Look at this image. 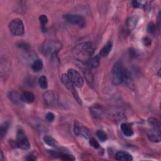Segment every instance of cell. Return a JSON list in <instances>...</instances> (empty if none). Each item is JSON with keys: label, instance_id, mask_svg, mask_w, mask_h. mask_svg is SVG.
<instances>
[{"label": "cell", "instance_id": "cell-1", "mask_svg": "<svg viewBox=\"0 0 161 161\" xmlns=\"http://www.w3.org/2000/svg\"><path fill=\"white\" fill-rule=\"evenodd\" d=\"M94 52L92 44L90 42H84L78 45L73 50L76 59L83 62L89 61Z\"/></svg>", "mask_w": 161, "mask_h": 161}, {"label": "cell", "instance_id": "cell-2", "mask_svg": "<svg viewBox=\"0 0 161 161\" xmlns=\"http://www.w3.org/2000/svg\"><path fill=\"white\" fill-rule=\"evenodd\" d=\"M62 47V43L58 40H47L42 47V52L45 55L51 57L60 50Z\"/></svg>", "mask_w": 161, "mask_h": 161}, {"label": "cell", "instance_id": "cell-3", "mask_svg": "<svg viewBox=\"0 0 161 161\" xmlns=\"http://www.w3.org/2000/svg\"><path fill=\"white\" fill-rule=\"evenodd\" d=\"M125 68L122 64L118 62L115 64L112 69V82L115 85H119L123 83Z\"/></svg>", "mask_w": 161, "mask_h": 161}, {"label": "cell", "instance_id": "cell-4", "mask_svg": "<svg viewBox=\"0 0 161 161\" xmlns=\"http://www.w3.org/2000/svg\"><path fill=\"white\" fill-rule=\"evenodd\" d=\"M10 33L14 36H21L23 35L25 28L23 23L21 20L19 18H15L8 25Z\"/></svg>", "mask_w": 161, "mask_h": 161}, {"label": "cell", "instance_id": "cell-5", "mask_svg": "<svg viewBox=\"0 0 161 161\" xmlns=\"http://www.w3.org/2000/svg\"><path fill=\"white\" fill-rule=\"evenodd\" d=\"M61 81H62V84L64 85V86H65L69 90V92H71L73 94L74 98L78 102V103L81 104V100L79 96L78 92L76 91V90L75 89L74 85L71 82V81L69 79L68 76L65 74H62L61 76Z\"/></svg>", "mask_w": 161, "mask_h": 161}, {"label": "cell", "instance_id": "cell-6", "mask_svg": "<svg viewBox=\"0 0 161 161\" xmlns=\"http://www.w3.org/2000/svg\"><path fill=\"white\" fill-rule=\"evenodd\" d=\"M64 18L69 23L76 25L80 28H83L85 26V19L81 15L75 14H66L64 15Z\"/></svg>", "mask_w": 161, "mask_h": 161}, {"label": "cell", "instance_id": "cell-7", "mask_svg": "<svg viewBox=\"0 0 161 161\" xmlns=\"http://www.w3.org/2000/svg\"><path fill=\"white\" fill-rule=\"evenodd\" d=\"M17 146L22 150H28L30 144L26 135L22 130H18L17 134Z\"/></svg>", "mask_w": 161, "mask_h": 161}, {"label": "cell", "instance_id": "cell-8", "mask_svg": "<svg viewBox=\"0 0 161 161\" xmlns=\"http://www.w3.org/2000/svg\"><path fill=\"white\" fill-rule=\"evenodd\" d=\"M67 75L75 86L79 88L83 87L84 84V80L78 71L74 69H70L68 70Z\"/></svg>", "mask_w": 161, "mask_h": 161}, {"label": "cell", "instance_id": "cell-9", "mask_svg": "<svg viewBox=\"0 0 161 161\" xmlns=\"http://www.w3.org/2000/svg\"><path fill=\"white\" fill-rule=\"evenodd\" d=\"M74 132L77 136H82L88 139L90 138L91 134L88 128L78 121H75L74 125Z\"/></svg>", "mask_w": 161, "mask_h": 161}, {"label": "cell", "instance_id": "cell-10", "mask_svg": "<svg viewBox=\"0 0 161 161\" xmlns=\"http://www.w3.org/2000/svg\"><path fill=\"white\" fill-rule=\"evenodd\" d=\"M44 98L45 103L51 107H56L58 105L59 97L58 94L54 91H48L44 96Z\"/></svg>", "mask_w": 161, "mask_h": 161}, {"label": "cell", "instance_id": "cell-11", "mask_svg": "<svg viewBox=\"0 0 161 161\" xmlns=\"http://www.w3.org/2000/svg\"><path fill=\"white\" fill-rule=\"evenodd\" d=\"M160 130L155 129V128H152V129L149 130L147 133V137L149 139V140L154 143L160 142L161 139V135H160Z\"/></svg>", "mask_w": 161, "mask_h": 161}, {"label": "cell", "instance_id": "cell-12", "mask_svg": "<svg viewBox=\"0 0 161 161\" xmlns=\"http://www.w3.org/2000/svg\"><path fill=\"white\" fill-rule=\"evenodd\" d=\"M123 83H124L128 88H130V89L134 88V80H133L132 74L129 72V71L126 69V68H125V73H124V76H123Z\"/></svg>", "mask_w": 161, "mask_h": 161}, {"label": "cell", "instance_id": "cell-13", "mask_svg": "<svg viewBox=\"0 0 161 161\" xmlns=\"http://www.w3.org/2000/svg\"><path fill=\"white\" fill-rule=\"evenodd\" d=\"M115 159L118 160L130 161L133 160V157L131 154L124 151H119L116 154Z\"/></svg>", "mask_w": 161, "mask_h": 161}, {"label": "cell", "instance_id": "cell-14", "mask_svg": "<svg viewBox=\"0 0 161 161\" xmlns=\"http://www.w3.org/2000/svg\"><path fill=\"white\" fill-rule=\"evenodd\" d=\"M8 97L10 100L15 104H19L23 100L21 98V96H20L17 92L12 91H10L8 94Z\"/></svg>", "mask_w": 161, "mask_h": 161}, {"label": "cell", "instance_id": "cell-15", "mask_svg": "<svg viewBox=\"0 0 161 161\" xmlns=\"http://www.w3.org/2000/svg\"><path fill=\"white\" fill-rule=\"evenodd\" d=\"M21 98L23 102L27 103H31L35 100V95L30 91H25L21 94Z\"/></svg>", "mask_w": 161, "mask_h": 161}, {"label": "cell", "instance_id": "cell-16", "mask_svg": "<svg viewBox=\"0 0 161 161\" xmlns=\"http://www.w3.org/2000/svg\"><path fill=\"white\" fill-rule=\"evenodd\" d=\"M122 133L126 137H132L134 135V131L132 128L126 123H122L120 126Z\"/></svg>", "mask_w": 161, "mask_h": 161}, {"label": "cell", "instance_id": "cell-17", "mask_svg": "<svg viewBox=\"0 0 161 161\" xmlns=\"http://www.w3.org/2000/svg\"><path fill=\"white\" fill-rule=\"evenodd\" d=\"M90 111H91V114L96 118L100 117L101 116H102L103 113V110L102 107L100 106H98V105L92 106L91 108Z\"/></svg>", "mask_w": 161, "mask_h": 161}, {"label": "cell", "instance_id": "cell-18", "mask_svg": "<svg viewBox=\"0 0 161 161\" xmlns=\"http://www.w3.org/2000/svg\"><path fill=\"white\" fill-rule=\"evenodd\" d=\"M112 47H113L112 42L111 41H108L101 50L100 55L102 57L107 56L111 52V50L112 49Z\"/></svg>", "mask_w": 161, "mask_h": 161}, {"label": "cell", "instance_id": "cell-19", "mask_svg": "<svg viewBox=\"0 0 161 161\" xmlns=\"http://www.w3.org/2000/svg\"><path fill=\"white\" fill-rule=\"evenodd\" d=\"M44 141L45 144H46L47 145L52 147H57L58 146L57 142L51 136L49 135H45L44 137Z\"/></svg>", "mask_w": 161, "mask_h": 161}, {"label": "cell", "instance_id": "cell-20", "mask_svg": "<svg viewBox=\"0 0 161 161\" xmlns=\"http://www.w3.org/2000/svg\"><path fill=\"white\" fill-rule=\"evenodd\" d=\"M148 122L149 125L152 127V128H155V129L160 130V121L153 117H150L148 120Z\"/></svg>", "mask_w": 161, "mask_h": 161}, {"label": "cell", "instance_id": "cell-21", "mask_svg": "<svg viewBox=\"0 0 161 161\" xmlns=\"http://www.w3.org/2000/svg\"><path fill=\"white\" fill-rule=\"evenodd\" d=\"M42 68H43V62L40 59L36 60L31 65L32 69L36 72L40 71L42 69Z\"/></svg>", "mask_w": 161, "mask_h": 161}, {"label": "cell", "instance_id": "cell-22", "mask_svg": "<svg viewBox=\"0 0 161 161\" xmlns=\"http://www.w3.org/2000/svg\"><path fill=\"white\" fill-rule=\"evenodd\" d=\"M100 64V57L99 55H96L90 60V65L92 68H98Z\"/></svg>", "mask_w": 161, "mask_h": 161}, {"label": "cell", "instance_id": "cell-23", "mask_svg": "<svg viewBox=\"0 0 161 161\" xmlns=\"http://www.w3.org/2000/svg\"><path fill=\"white\" fill-rule=\"evenodd\" d=\"M8 128H9V123L8 122H5L3 123L2 126H1V128H0V134H1V137L3 138L8 130Z\"/></svg>", "mask_w": 161, "mask_h": 161}, {"label": "cell", "instance_id": "cell-24", "mask_svg": "<svg viewBox=\"0 0 161 161\" xmlns=\"http://www.w3.org/2000/svg\"><path fill=\"white\" fill-rule=\"evenodd\" d=\"M57 157H59L61 159H62L64 160H75V158L73 155L58 152Z\"/></svg>", "mask_w": 161, "mask_h": 161}, {"label": "cell", "instance_id": "cell-25", "mask_svg": "<svg viewBox=\"0 0 161 161\" xmlns=\"http://www.w3.org/2000/svg\"><path fill=\"white\" fill-rule=\"evenodd\" d=\"M39 84L40 88H42V89H47L48 86V81L47 78L45 76H42L39 79Z\"/></svg>", "mask_w": 161, "mask_h": 161}, {"label": "cell", "instance_id": "cell-26", "mask_svg": "<svg viewBox=\"0 0 161 161\" xmlns=\"http://www.w3.org/2000/svg\"><path fill=\"white\" fill-rule=\"evenodd\" d=\"M137 21H138V20H137L136 17L130 18L127 21V25H128V28H129L131 30L134 28L135 27L136 25H137Z\"/></svg>", "mask_w": 161, "mask_h": 161}, {"label": "cell", "instance_id": "cell-27", "mask_svg": "<svg viewBox=\"0 0 161 161\" xmlns=\"http://www.w3.org/2000/svg\"><path fill=\"white\" fill-rule=\"evenodd\" d=\"M96 135L102 142H105L107 139V135L105 132L102 130H98L96 132Z\"/></svg>", "mask_w": 161, "mask_h": 161}, {"label": "cell", "instance_id": "cell-28", "mask_svg": "<svg viewBox=\"0 0 161 161\" xmlns=\"http://www.w3.org/2000/svg\"><path fill=\"white\" fill-rule=\"evenodd\" d=\"M156 26L154 23H150L147 27V30L151 34H154L156 31Z\"/></svg>", "mask_w": 161, "mask_h": 161}, {"label": "cell", "instance_id": "cell-29", "mask_svg": "<svg viewBox=\"0 0 161 161\" xmlns=\"http://www.w3.org/2000/svg\"><path fill=\"white\" fill-rule=\"evenodd\" d=\"M89 144L94 149H98L100 147V144L94 138H91L89 139Z\"/></svg>", "mask_w": 161, "mask_h": 161}, {"label": "cell", "instance_id": "cell-30", "mask_svg": "<svg viewBox=\"0 0 161 161\" xmlns=\"http://www.w3.org/2000/svg\"><path fill=\"white\" fill-rule=\"evenodd\" d=\"M39 20H40V22L42 24V25L44 26L47 24V23L48 21V18H47V16H45V15H42L39 17Z\"/></svg>", "mask_w": 161, "mask_h": 161}, {"label": "cell", "instance_id": "cell-31", "mask_svg": "<svg viewBox=\"0 0 161 161\" xmlns=\"http://www.w3.org/2000/svg\"><path fill=\"white\" fill-rule=\"evenodd\" d=\"M46 119L49 122H52L55 119V115L52 112H49L46 115Z\"/></svg>", "mask_w": 161, "mask_h": 161}, {"label": "cell", "instance_id": "cell-32", "mask_svg": "<svg viewBox=\"0 0 161 161\" xmlns=\"http://www.w3.org/2000/svg\"><path fill=\"white\" fill-rule=\"evenodd\" d=\"M18 47H20V48H23L25 50H28L29 48H30V46L28 44H26V43H24V42H21V43H19V44H18Z\"/></svg>", "mask_w": 161, "mask_h": 161}, {"label": "cell", "instance_id": "cell-33", "mask_svg": "<svg viewBox=\"0 0 161 161\" xmlns=\"http://www.w3.org/2000/svg\"><path fill=\"white\" fill-rule=\"evenodd\" d=\"M26 160L33 161V160H37V157H36V156L35 155L31 154H30L29 155H28V156L26 157Z\"/></svg>", "mask_w": 161, "mask_h": 161}, {"label": "cell", "instance_id": "cell-34", "mask_svg": "<svg viewBox=\"0 0 161 161\" xmlns=\"http://www.w3.org/2000/svg\"><path fill=\"white\" fill-rule=\"evenodd\" d=\"M143 42L145 45H150L152 43V41L150 39H149L148 37H145L143 39Z\"/></svg>", "mask_w": 161, "mask_h": 161}, {"label": "cell", "instance_id": "cell-35", "mask_svg": "<svg viewBox=\"0 0 161 161\" xmlns=\"http://www.w3.org/2000/svg\"><path fill=\"white\" fill-rule=\"evenodd\" d=\"M132 4H133L134 7H135V8H138V7H140V3L137 1H134Z\"/></svg>", "mask_w": 161, "mask_h": 161}, {"label": "cell", "instance_id": "cell-36", "mask_svg": "<svg viewBox=\"0 0 161 161\" xmlns=\"http://www.w3.org/2000/svg\"><path fill=\"white\" fill-rule=\"evenodd\" d=\"M3 160V152L1 151V160Z\"/></svg>", "mask_w": 161, "mask_h": 161}]
</instances>
